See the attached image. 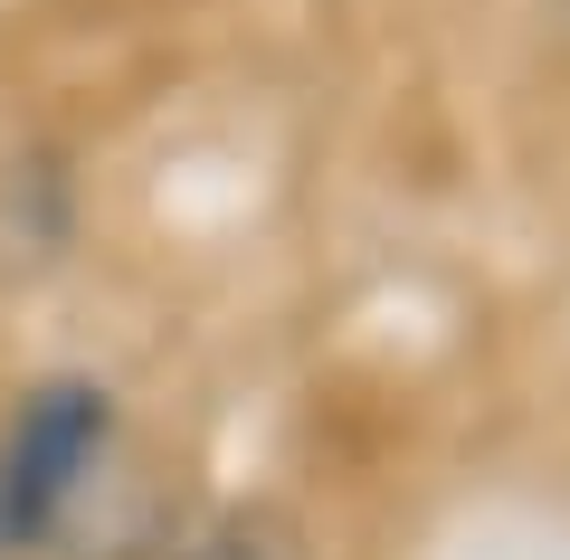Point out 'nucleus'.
Returning <instances> with one entry per match:
<instances>
[{"mask_svg":"<svg viewBox=\"0 0 570 560\" xmlns=\"http://www.w3.org/2000/svg\"><path fill=\"white\" fill-rule=\"evenodd\" d=\"M105 438H115V409L96 381H48L20 400V419L0 438V541L10 551H39L67 532V513L105 465Z\"/></svg>","mask_w":570,"mask_h":560,"instance_id":"1","label":"nucleus"},{"mask_svg":"<svg viewBox=\"0 0 570 560\" xmlns=\"http://www.w3.org/2000/svg\"><path fill=\"white\" fill-rule=\"evenodd\" d=\"M200 560H276V551H257V541H247V532H228V541H209Z\"/></svg>","mask_w":570,"mask_h":560,"instance_id":"2","label":"nucleus"},{"mask_svg":"<svg viewBox=\"0 0 570 560\" xmlns=\"http://www.w3.org/2000/svg\"><path fill=\"white\" fill-rule=\"evenodd\" d=\"M0 551H10V541H0Z\"/></svg>","mask_w":570,"mask_h":560,"instance_id":"3","label":"nucleus"}]
</instances>
